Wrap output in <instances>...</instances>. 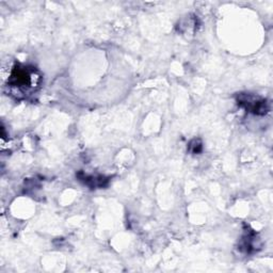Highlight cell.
<instances>
[{"mask_svg": "<svg viewBox=\"0 0 273 273\" xmlns=\"http://www.w3.org/2000/svg\"><path fill=\"white\" fill-rule=\"evenodd\" d=\"M37 76L31 67L24 65H15L9 77L8 84L19 91H28L34 86Z\"/></svg>", "mask_w": 273, "mask_h": 273, "instance_id": "cell-1", "label": "cell"}, {"mask_svg": "<svg viewBox=\"0 0 273 273\" xmlns=\"http://www.w3.org/2000/svg\"><path fill=\"white\" fill-rule=\"evenodd\" d=\"M238 104L245 107L249 112L257 115H264L268 111V104L265 100L250 94H240L238 97Z\"/></svg>", "mask_w": 273, "mask_h": 273, "instance_id": "cell-2", "label": "cell"}, {"mask_svg": "<svg viewBox=\"0 0 273 273\" xmlns=\"http://www.w3.org/2000/svg\"><path fill=\"white\" fill-rule=\"evenodd\" d=\"M189 151L192 152L193 154H197V153H200L202 151V143L200 140L198 139H194L190 142L189 144Z\"/></svg>", "mask_w": 273, "mask_h": 273, "instance_id": "cell-4", "label": "cell"}, {"mask_svg": "<svg viewBox=\"0 0 273 273\" xmlns=\"http://www.w3.org/2000/svg\"><path fill=\"white\" fill-rule=\"evenodd\" d=\"M81 180L84 181L87 186L90 187H104L105 183L108 181V179H106L105 177H93V176H86L84 175L83 177H81Z\"/></svg>", "mask_w": 273, "mask_h": 273, "instance_id": "cell-3", "label": "cell"}]
</instances>
